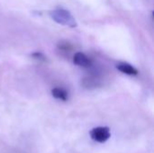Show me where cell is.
<instances>
[{"label": "cell", "instance_id": "1", "mask_svg": "<svg viewBox=\"0 0 154 153\" xmlns=\"http://www.w3.org/2000/svg\"><path fill=\"white\" fill-rule=\"evenodd\" d=\"M50 16L59 24L68 26L69 28H75L78 26L77 21L73 17L72 14L64 8H56L50 11Z\"/></svg>", "mask_w": 154, "mask_h": 153}, {"label": "cell", "instance_id": "2", "mask_svg": "<svg viewBox=\"0 0 154 153\" xmlns=\"http://www.w3.org/2000/svg\"><path fill=\"white\" fill-rule=\"evenodd\" d=\"M91 139L94 142L103 143L106 142L111 136L110 130L106 126H98L94 129H92L89 133Z\"/></svg>", "mask_w": 154, "mask_h": 153}, {"label": "cell", "instance_id": "3", "mask_svg": "<svg viewBox=\"0 0 154 153\" xmlns=\"http://www.w3.org/2000/svg\"><path fill=\"white\" fill-rule=\"evenodd\" d=\"M73 63L79 67L89 68L92 66V60L83 52H76L73 56Z\"/></svg>", "mask_w": 154, "mask_h": 153}, {"label": "cell", "instance_id": "4", "mask_svg": "<svg viewBox=\"0 0 154 153\" xmlns=\"http://www.w3.org/2000/svg\"><path fill=\"white\" fill-rule=\"evenodd\" d=\"M116 69L121 71L122 73L124 74H126V75H129V76H136L138 75L139 71L137 69H135L134 66H132L131 64L129 63H120L116 66Z\"/></svg>", "mask_w": 154, "mask_h": 153}, {"label": "cell", "instance_id": "5", "mask_svg": "<svg viewBox=\"0 0 154 153\" xmlns=\"http://www.w3.org/2000/svg\"><path fill=\"white\" fill-rule=\"evenodd\" d=\"M51 95L56 99L61 100V101H67L69 99V93L66 89L61 87H54L51 90Z\"/></svg>", "mask_w": 154, "mask_h": 153}, {"label": "cell", "instance_id": "6", "mask_svg": "<svg viewBox=\"0 0 154 153\" xmlns=\"http://www.w3.org/2000/svg\"><path fill=\"white\" fill-rule=\"evenodd\" d=\"M58 48L60 51H64V52H69L72 50V45L67 41H60L58 44Z\"/></svg>", "mask_w": 154, "mask_h": 153}, {"label": "cell", "instance_id": "7", "mask_svg": "<svg viewBox=\"0 0 154 153\" xmlns=\"http://www.w3.org/2000/svg\"><path fill=\"white\" fill-rule=\"evenodd\" d=\"M32 57H33L34 59L39 60H43V61L46 60V57L44 56V54L42 53V52H40V51H36V52L32 53Z\"/></svg>", "mask_w": 154, "mask_h": 153}]
</instances>
